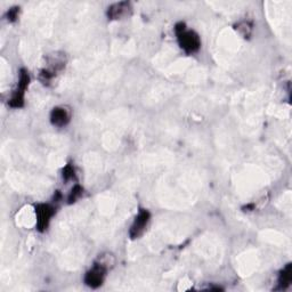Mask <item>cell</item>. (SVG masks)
Wrapping results in <instances>:
<instances>
[{
    "label": "cell",
    "instance_id": "obj_1",
    "mask_svg": "<svg viewBox=\"0 0 292 292\" xmlns=\"http://www.w3.org/2000/svg\"><path fill=\"white\" fill-rule=\"evenodd\" d=\"M178 35H179L178 38H179L181 48L185 49L187 53L197 52L200 48V39H199V35L195 34L193 31H186L183 28L178 32Z\"/></svg>",
    "mask_w": 292,
    "mask_h": 292
},
{
    "label": "cell",
    "instance_id": "obj_2",
    "mask_svg": "<svg viewBox=\"0 0 292 292\" xmlns=\"http://www.w3.org/2000/svg\"><path fill=\"white\" fill-rule=\"evenodd\" d=\"M105 270H106V268H105L104 262H101L96 266H94V268H92L90 272L87 274L86 282L88 286H90L92 288L101 286L103 280H104Z\"/></svg>",
    "mask_w": 292,
    "mask_h": 292
},
{
    "label": "cell",
    "instance_id": "obj_3",
    "mask_svg": "<svg viewBox=\"0 0 292 292\" xmlns=\"http://www.w3.org/2000/svg\"><path fill=\"white\" fill-rule=\"evenodd\" d=\"M149 220V213L147 211H141L140 215L136 217V220H135L133 227H131L130 234L133 237H137L138 235H141L144 232V230L147 226V223Z\"/></svg>",
    "mask_w": 292,
    "mask_h": 292
},
{
    "label": "cell",
    "instance_id": "obj_4",
    "mask_svg": "<svg viewBox=\"0 0 292 292\" xmlns=\"http://www.w3.org/2000/svg\"><path fill=\"white\" fill-rule=\"evenodd\" d=\"M52 215H53V211H52V208L49 205L42 204V205L38 206L37 222H38L39 227H40V230H44L48 226V223H49V220H51Z\"/></svg>",
    "mask_w": 292,
    "mask_h": 292
},
{
    "label": "cell",
    "instance_id": "obj_5",
    "mask_svg": "<svg viewBox=\"0 0 292 292\" xmlns=\"http://www.w3.org/2000/svg\"><path fill=\"white\" fill-rule=\"evenodd\" d=\"M70 120V116L65 109L63 108H58L54 109V111L52 113V121L53 123L56 124V126H65L67 121Z\"/></svg>",
    "mask_w": 292,
    "mask_h": 292
},
{
    "label": "cell",
    "instance_id": "obj_6",
    "mask_svg": "<svg viewBox=\"0 0 292 292\" xmlns=\"http://www.w3.org/2000/svg\"><path fill=\"white\" fill-rule=\"evenodd\" d=\"M127 9H129V3L127 2H121V3H117L112 7L111 9H110V14H111L112 17H117L121 16V14L122 13H126Z\"/></svg>",
    "mask_w": 292,
    "mask_h": 292
}]
</instances>
